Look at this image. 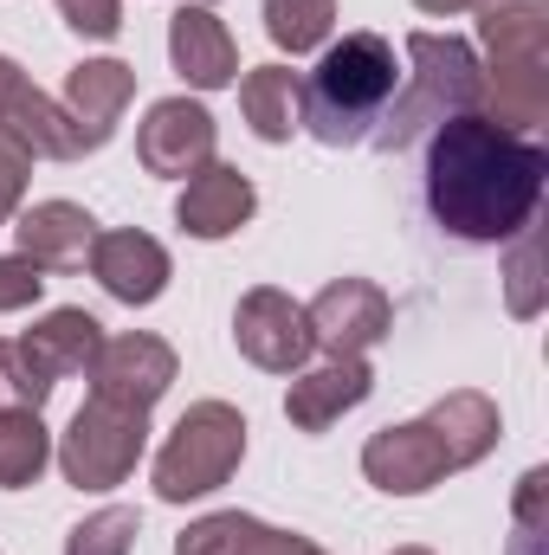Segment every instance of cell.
<instances>
[{
	"mask_svg": "<svg viewBox=\"0 0 549 555\" xmlns=\"http://www.w3.org/2000/svg\"><path fill=\"white\" fill-rule=\"evenodd\" d=\"M549 155L544 142L498 130L485 111L439 124L426 142V207L452 240L491 246L537 220Z\"/></svg>",
	"mask_w": 549,
	"mask_h": 555,
	"instance_id": "6da1fadb",
	"label": "cell"
},
{
	"mask_svg": "<svg viewBox=\"0 0 549 555\" xmlns=\"http://www.w3.org/2000/svg\"><path fill=\"white\" fill-rule=\"evenodd\" d=\"M491 124L531 137L549 117V0H478Z\"/></svg>",
	"mask_w": 549,
	"mask_h": 555,
	"instance_id": "7a4b0ae2",
	"label": "cell"
},
{
	"mask_svg": "<svg viewBox=\"0 0 549 555\" xmlns=\"http://www.w3.org/2000/svg\"><path fill=\"white\" fill-rule=\"evenodd\" d=\"M401 91V65H395V46L382 33H343L310 85H304V130L330 149H349V142H369L388 98Z\"/></svg>",
	"mask_w": 549,
	"mask_h": 555,
	"instance_id": "3957f363",
	"label": "cell"
},
{
	"mask_svg": "<svg viewBox=\"0 0 549 555\" xmlns=\"http://www.w3.org/2000/svg\"><path fill=\"white\" fill-rule=\"evenodd\" d=\"M408 85L388 98L382 124H375V149L382 155H401L413 137L452 124V117H472L485 104V72H478V52L452 33H408Z\"/></svg>",
	"mask_w": 549,
	"mask_h": 555,
	"instance_id": "277c9868",
	"label": "cell"
},
{
	"mask_svg": "<svg viewBox=\"0 0 549 555\" xmlns=\"http://www.w3.org/2000/svg\"><path fill=\"white\" fill-rule=\"evenodd\" d=\"M240 459H246V414L227 401H194L155 452V498L162 504L207 498L240 472Z\"/></svg>",
	"mask_w": 549,
	"mask_h": 555,
	"instance_id": "5b68a950",
	"label": "cell"
},
{
	"mask_svg": "<svg viewBox=\"0 0 549 555\" xmlns=\"http://www.w3.org/2000/svg\"><path fill=\"white\" fill-rule=\"evenodd\" d=\"M142 446H149V408H124V401L91 395L59 439V472L78 491H111L137 472Z\"/></svg>",
	"mask_w": 549,
	"mask_h": 555,
	"instance_id": "8992f818",
	"label": "cell"
},
{
	"mask_svg": "<svg viewBox=\"0 0 549 555\" xmlns=\"http://www.w3.org/2000/svg\"><path fill=\"white\" fill-rule=\"evenodd\" d=\"M304 323H310V349H323V356H369L395 330V304L369 278H336V284H323L304 304Z\"/></svg>",
	"mask_w": 549,
	"mask_h": 555,
	"instance_id": "52a82bcc",
	"label": "cell"
},
{
	"mask_svg": "<svg viewBox=\"0 0 549 555\" xmlns=\"http://www.w3.org/2000/svg\"><path fill=\"white\" fill-rule=\"evenodd\" d=\"M233 343H240V356H246L253 369H266V375H297V369L310 362L304 304H291V297L272 291V284L246 291L240 310H233Z\"/></svg>",
	"mask_w": 549,
	"mask_h": 555,
	"instance_id": "ba28073f",
	"label": "cell"
},
{
	"mask_svg": "<svg viewBox=\"0 0 549 555\" xmlns=\"http://www.w3.org/2000/svg\"><path fill=\"white\" fill-rule=\"evenodd\" d=\"M175 349L149 330H130V336H104L98 356H91V395L104 401H124V408H155L168 388H175Z\"/></svg>",
	"mask_w": 549,
	"mask_h": 555,
	"instance_id": "9c48e42d",
	"label": "cell"
},
{
	"mask_svg": "<svg viewBox=\"0 0 549 555\" xmlns=\"http://www.w3.org/2000/svg\"><path fill=\"white\" fill-rule=\"evenodd\" d=\"M137 162L149 175H201L214 162V117L194 98H162L149 104L137 130Z\"/></svg>",
	"mask_w": 549,
	"mask_h": 555,
	"instance_id": "30bf717a",
	"label": "cell"
},
{
	"mask_svg": "<svg viewBox=\"0 0 549 555\" xmlns=\"http://www.w3.org/2000/svg\"><path fill=\"white\" fill-rule=\"evenodd\" d=\"M362 472L388 498H420V491H433L446 478V452H439V439H433L426 420H408V426H382L362 446Z\"/></svg>",
	"mask_w": 549,
	"mask_h": 555,
	"instance_id": "8fae6325",
	"label": "cell"
},
{
	"mask_svg": "<svg viewBox=\"0 0 549 555\" xmlns=\"http://www.w3.org/2000/svg\"><path fill=\"white\" fill-rule=\"evenodd\" d=\"M130 98H137V72H130L124 59H85V65L65 78V117H72V130H78V149H85V155L117 137Z\"/></svg>",
	"mask_w": 549,
	"mask_h": 555,
	"instance_id": "7c38bea8",
	"label": "cell"
},
{
	"mask_svg": "<svg viewBox=\"0 0 549 555\" xmlns=\"http://www.w3.org/2000/svg\"><path fill=\"white\" fill-rule=\"evenodd\" d=\"M85 266H91V278H98L117 304H155V297L168 291V253H162V240H149L137 227L98 233Z\"/></svg>",
	"mask_w": 549,
	"mask_h": 555,
	"instance_id": "4fadbf2b",
	"label": "cell"
},
{
	"mask_svg": "<svg viewBox=\"0 0 549 555\" xmlns=\"http://www.w3.org/2000/svg\"><path fill=\"white\" fill-rule=\"evenodd\" d=\"M369 388H375V375H369L362 356H330V362H317V369H304L291 382L284 414H291L297 433H323V426H336L349 408H362Z\"/></svg>",
	"mask_w": 549,
	"mask_h": 555,
	"instance_id": "5bb4252c",
	"label": "cell"
},
{
	"mask_svg": "<svg viewBox=\"0 0 549 555\" xmlns=\"http://www.w3.org/2000/svg\"><path fill=\"white\" fill-rule=\"evenodd\" d=\"M253 207H259L253 181L240 168H227V162H207L201 175H188V188L175 201V220L194 240H227V233H240L253 220Z\"/></svg>",
	"mask_w": 549,
	"mask_h": 555,
	"instance_id": "9a60e30c",
	"label": "cell"
},
{
	"mask_svg": "<svg viewBox=\"0 0 549 555\" xmlns=\"http://www.w3.org/2000/svg\"><path fill=\"white\" fill-rule=\"evenodd\" d=\"M168 59H175V72L194 91H227L240 78V46H233V33L207 7H181L168 20Z\"/></svg>",
	"mask_w": 549,
	"mask_h": 555,
	"instance_id": "2e32d148",
	"label": "cell"
},
{
	"mask_svg": "<svg viewBox=\"0 0 549 555\" xmlns=\"http://www.w3.org/2000/svg\"><path fill=\"white\" fill-rule=\"evenodd\" d=\"M20 253L39 266V272H78L91 259V240H98V220L78 207V201H39L20 214L13 227Z\"/></svg>",
	"mask_w": 549,
	"mask_h": 555,
	"instance_id": "e0dca14e",
	"label": "cell"
},
{
	"mask_svg": "<svg viewBox=\"0 0 549 555\" xmlns=\"http://www.w3.org/2000/svg\"><path fill=\"white\" fill-rule=\"evenodd\" d=\"M0 130L20 142L26 155H46V162H78V155H85L72 117H65V104H52L39 85H26V72H20V78L7 85V98H0Z\"/></svg>",
	"mask_w": 549,
	"mask_h": 555,
	"instance_id": "ac0fdd59",
	"label": "cell"
},
{
	"mask_svg": "<svg viewBox=\"0 0 549 555\" xmlns=\"http://www.w3.org/2000/svg\"><path fill=\"white\" fill-rule=\"evenodd\" d=\"M175 555H323V550L297 530H272V524L246 517V511H214V517L181 530Z\"/></svg>",
	"mask_w": 549,
	"mask_h": 555,
	"instance_id": "d6986e66",
	"label": "cell"
},
{
	"mask_svg": "<svg viewBox=\"0 0 549 555\" xmlns=\"http://www.w3.org/2000/svg\"><path fill=\"white\" fill-rule=\"evenodd\" d=\"M98 343H104V323L91 317V310H46L26 336H20V349L33 356V369L59 388L65 375H85L91 369V356H98Z\"/></svg>",
	"mask_w": 549,
	"mask_h": 555,
	"instance_id": "ffe728a7",
	"label": "cell"
},
{
	"mask_svg": "<svg viewBox=\"0 0 549 555\" xmlns=\"http://www.w3.org/2000/svg\"><path fill=\"white\" fill-rule=\"evenodd\" d=\"M420 420L433 426V439L446 452V472H465V465H478L498 446V401L478 395V388H452L446 401H433Z\"/></svg>",
	"mask_w": 549,
	"mask_h": 555,
	"instance_id": "44dd1931",
	"label": "cell"
},
{
	"mask_svg": "<svg viewBox=\"0 0 549 555\" xmlns=\"http://www.w3.org/2000/svg\"><path fill=\"white\" fill-rule=\"evenodd\" d=\"M240 111H246V124H253L259 142H291V130L304 124V85H297V72L253 65L240 78Z\"/></svg>",
	"mask_w": 549,
	"mask_h": 555,
	"instance_id": "7402d4cb",
	"label": "cell"
},
{
	"mask_svg": "<svg viewBox=\"0 0 549 555\" xmlns=\"http://www.w3.org/2000/svg\"><path fill=\"white\" fill-rule=\"evenodd\" d=\"M46 459H52V433H46V420L26 414V408L0 414V491H26V485H39Z\"/></svg>",
	"mask_w": 549,
	"mask_h": 555,
	"instance_id": "603a6c76",
	"label": "cell"
},
{
	"mask_svg": "<svg viewBox=\"0 0 549 555\" xmlns=\"http://www.w3.org/2000/svg\"><path fill=\"white\" fill-rule=\"evenodd\" d=\"M336 26V0H266V33L278 52H317Z\"/></svg>",
	"mask_w": 549,
	"mask_h": 555,
	"instance_id": "cb8c5ba5",
	"label": "cell"
},
{
	"mask_svg": "<svg viewBox=\"0 0 549 555\" xmlns=\"http://www.w3.org/2000/svg\"><path fill=\"white\" fill-rule=\"evenodd\" d=\"M137 537H142V511L104 504V511H91V517L65 537V555H137Z\"/></svg>",
	"mask_w": 549,
	"mask_h": 555,
	"instance_id": "d4e9b609",
	"label": "cell"
},
{
	"mask_svg": "<svg viewBox=\"0 0 549 555\" xmlns=\"http://www.w3.org/2000/svg\"><path fill=\"white\" fill-rule=\"evenodd\" d=\"M46 395H52V382L33 369V356L20 349V336H7V343H0V414H13V408L39 414Z\"/></svg>",
	"mask_w": 549,
	"mask_h": 555,
	"instance_id": "484cf974",
	"label": "cell"
},
{
	"mask_svg": "<svg viewBox=\"0 0 549 555\" xmlns=\"http://www.w3.org/2000/svg\"><path fill=\"white\" fill-rule=\"evenodd\" d=\"M505 297H511V317H537L544 310V240L524 227V240H518V253H511V266H505Z\"/></svg>",
	"mask_w": 549,
	"mask_h": 555,
	"instance_id": "4316f807",
	"label": "cell"
},
{
	"mask_svg": "<svg viewBox=\"0 0 549 555\" xmlns=\"http://www.w3.org/2000/svg\"><path fill=\"white\" fill-rule=\"evenodd\" d=\"M52 7L65 13V26L78 39H117V26H124V7L117 0H52Z\"/></svg>",
	"mask_w": 549,
	"mask_h": 555,
	"instance_id": "83f0119b",
	"label": "cell"
},
{
	"mask_svg": "<svg viewBox=\"0 0 549 555\" xmlns=\"http://www.w3.org/2000/svg\"><path fill=\"white\" fill-rule=\"evenodd\" d=\"M26 181H33V155H26L20 142L0 130V220H13V214H20V201H26Z\"/></svg>",
	"mask_w": 549,
	"mask_h": 555,
	"instance_id": "f1b7e54d",
	"label": "cell"
},
{
	"mask_svg": "<svg viewBox=\"0 0 549 555\" xmlns=\"http://www.w3.org/2000/svg\"><path fill=\"white\" fill-rule=\"evenodd\" d=\"M39 291H46V272L26 253L0 259V310H26V304H39Z\"/></svg>",
	"mask_w": 549,
	"mask_h": 555,
	"instance_id": "f546056e",
	"label": "cell"
},
{
	"mask_svg": "<svg viewBox=\"0 0 549 555\" xmlns=\"http://www.w3.org/2000/svg\"><path fill=\"white\" fill-rule=\"evenodd\" d=\"M544 485H549L544 465L524 472V485H518V530H524V537H537V524H544Z\"/></svg>",
	"mask_w": 549,
	"mask_h": 555,
	"instance_id": "4dcf8cb0",
	"label": "cell"
},
{
	"mask_svg": "<svg viewBox=\"0 0 549 555\" xmlns=\"http://www.w3.org/2000/svg\"><path fill=\"white\" fill-rule=\"evenodd\" d=\"M420 13H465V7H478V0H413Z\"/></svg>",
	"mask_w": 549,
	"mask_h": 555,
	"instance_id": "1f68e13d",
	"label": "cell"
},
{
	"mask_svg": "<svg viewBox=\"0 0 549 555\" xmlns=\"http://www.w3.org/2000/svg\"><path fill=\"white\" fill-rule=\"evenodd\" d=\"M13 78H20V65H13V59L0 52V98H7V85H13Z\"/></svg>",
	"mask_w": 549,
	"mask_h": 555,
	"instance_id": "d6a6232c",
	"label": "cell"
},
{
	"mask_svg": "<svg viewBox=\"0 0 549 555\" xmlns=\"http://www.w3.org/2000/svg\"><path fill=\"white\" fill-rule=\"evenodd\" d=\"M395 555H433V550H395Z\"/></svg>",
	"mask_w": 549,
	"mask_h": 555,
	"instance_id": "836d02e7",
	"label": "cell"
},
{
	"mask_svg": "<svg viewBox=\"0 0 549 555\" xmlns=\"http://www.w3.org/2000/svg\"><path fill=\"white\" fill-rule=\"evenodd\" d=\"M201 7H207V0H201Z\"/></svg>",
	"mask_w": 549,
	"mask_h": 555,
	"instance_id": "e575fe53",
	"label": "cell"
}]
</instances>
